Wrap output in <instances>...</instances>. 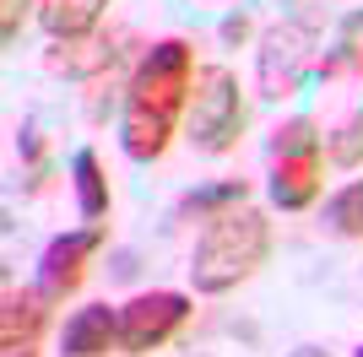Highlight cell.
I'll list each match as a JSON object with an SVG mask.
<instances>
[{
  "instance_id": "6da1fadb",
  "label": "cell",
  "mask_w": 363,
  "mask_h": 357,
  "mask_svg": "<svg viewBox=\"0 0 363 357\" xmlns=\"http://www.w3.org/2000/svg\"><path fill=\"white\" fill-rule=\"evenodd\" d=\"M190 92H196V55L184 38H163L141 55L120 114V147L130 163H157L168 152L179 114L190 108Z\"/></svg>"
},
{
  "instance_id": "7a4b0ae2",
  "label": "cell",
  "mask_w": 363,
  "mask_h": 357,
  "mask_svg": "<svg viewBox=\"0 0 363 357\" xmlns=\"http://www.w3.org/2000/svg\"><path fill=\"white\" fill-rule=\"evenodd\" d=\"M266 254H272V222H266V211H255V206L223 211L196 238L190 282H196V293H233L239 282H250L266 266Z\"/></svg>"
},
{
  "instance_id": "3957f363",
  "label": "cell",
  "mask_w": 363,
  "mask_h": 357,
  "mask_svg": "<svg viewBox=\"0 0 363 357\" xmlns=\"http://www.w3.org/2000/svg\"><path fill=\"white\" fill-rule=\"evenodd\" d=\"M320 130L315 119H288L272 135V200L282 211H303L320 195Z\"/></svg>"
},
{
  "instance_id": "277c9868",
  "label": "cell",
  "mask_w": 363,
  "mask_h": 357,
  "mask_svg": "<svg viewBox=\"0 0 363 357\" xmlns=\"http://www.w3.org/2000/svg\"><path fill=\"white\" fill-rule=\"evenodd\" d=\"M244 135V98L233 71L212 65V71L196 76V92H190V141L206 157H223V152L239 147Z\"/></svg>"
},
{
  "instance_id": "5b68a950",
  "label": "cell",
  "mask_w": 363,
  "mask_h": 357,
  "mask_svg": "<svg viewBox=\"0 0 363 357\" xmlns=\"http://www.w3.org/2000/svg\"><path fill=\"white\" fill-rule=\"evenodd\" d=\"M309 65H315V33L303 28V22H272V28L260 33L255 76H260L266 98H293L303 87Z\"/></svg>"
},
{
  "instance_id": "8992f818",
  "label": "cell",
  "mask_w": 363,
  "mask_h": 357,
  "mask_svg": "<svg viewBox=\"0 0 363 357\" xmlns=\"http://www.w3.org/2000/svg\"><path fill=\"white\" fill-rule=\"evenodd\" d=\"M184 319H190V298L184 293H141L120 309V346L130 357H141L152 346H163Z\"/></svg>"
},
{
  "instance_id": "52a82bcc",
  "label": "cell",
  "mask_w": 363,
  "mask_h": 357,
  "mask_svg": "<svg viewBox=\"0 0 363 357\" xmlns=\"http://www.w3.org/2000/svg\"><path fill=\"white\" fill-rule=\"evenodd\" d=\"M104 238H108L104 222H87V227H76V233L49 238L44 260H38V287H44L55 303H60V298H71L76 287H82V276H87V260L104 249Z\"/></svg>"
},
{
  "instance_id": "ba28073f",
  "label": "cell",
  "mask_w": 363,
  "mask_h": 357,
  "mask_svg": "<svg viewBox=\"0 0 363 357\" xmlns=\"http://www.w3.org/2000/svg\"><path fill=\"white\" fill-rule=\"evenodd\" d=\"M114 346H120V314L108 303H87L65 319V336H60L65 357H108Z\"/></svg>"
},
{
  "instance_id": "9c48e42d",
  "label": "cell",
  "mask_w": 363,
  "mask_h": 357,
  "mask_svg": "<svg viewBox=\"0 0 363 357\" xmlns=\"http://www.w3.org/2000/svg\"><path fill=\"white\" fill-rule=\"evenodd\" d=\"M49 303L55 298L44 287H22V293H6V309H0V346H33L49 325Z\"/></svg>"
},
{
  "instance_id": "30bf717a",
  "label": "cell",
  "mask_w": 363,
  "mask_h": 357,
  "mask_svg": "<svg viewBox=\"0 0 363 357\" xmlns=\"http://www.w3.org/2000/svg\"><path fill=\"white\" fill-rule=\"evenodd\" d=\"M108 0H38V22L55 44H76V38H92L98 22H104Z\"/></svg>"
},
{
  "instance_id": "8fae6325",
  "label": "cell",
  "mask_w": 363,
  "mask_h": 357,
  "mask_svg": "<svg viewBox=\"0 0 363 357\" xmlns=\"http://www.w3.org/2000/svg\"><path fill=\"white\" fill-rule=\"evenodd\" d=\"M244 200H250V178H217V184H201V190L179 195V217L190 222H212V217H223V211H239Z\"/></svg>"
},
{
  "instance_id": "7c38bea8",
  "label": "cell",
  "mask_w": 363,
  "mask_h": 357,
  "mask_svg": "<svg viewBox=\"0 0 363 357\" xmlns=\"http://www.w3.org/2000/svg\"><path fill=\"white\" fill-rule=\"evenodd\" d=\"M71 184H76V206H82L87 222L108 217V178H104V163H98V152H92V147H82L71 157Z\"/></svg>"
},
{
  "instance_id": "4fadbf2b",
  "label": "cell",
  "mask_w": 363,
  "mask_h": 357,
  "mask_svg": "<svg viewBox=\"0 0 363 357\" xmlns=\"http://www.w3.org/2000/svg\"><path fill=\"white\" fill-rule=\"evenodd\" d=\"M108 60H114V49H108V44H98V38H76V44H55V49H49V71L92 76V71H104Z\"/></svg>"
},
{
  "instance_id": "5bb4252c",
  "label": "cell",
  "mask_w": 363,
  "mask_h": 357,
  "mask_svg": "<svg viewBox=\"0 0 363 357\" xmlns=\"http://www.w3.org/2000/svg\"><path fill=\"white\" fill-rule=\"evenodd\" d=\"M325 227L342 238H363V178L342 184V190L325 200Z\"/></svg>"
},
{
  "instance_id": "9a60e30c",
  "label": "cell",
  "mask_w": 363,
  "mask_h": 357,
  "mask_svg": "<svg viewBox=\"0 0 363 357\" xmlns=\"http://www.w3.org/2000/svg\"><path fill=\"white\" fill-rule=\"evenodd\" d=\"M325 157H331L336 168H358L363 163V114H352L347 125L325 141Z\"/></svg>"
},
{
  "instance_id": "2e32d148",
  "label": "cell",
  "mask_w": 363,
  "mask_h": 357,
  "mask_svg": "<svg viewBox=\"0 0 363 357\" xmlns=\"http://www.w3.org/2000/svg\"><path fill=\"white\" fill-rule=\"evenodd\" d=\"M363 71V11H352L347 16V28H342V49H336L331 60H325V76L331 71Z\"/></svg>"
},
{
  "instance_id": "e0dca14e",
  "label": "cell",
  "mask_w": 363,
  "mask_h": 357,
  "mask_svg": "<svg viewBox=\"0 0 363 357\" xmlns=\"http://www.w3.org/2000/svg\"><path fill=\"white\" fill-rule=\"evenodd\" d=\"M22 22H28V0H6V22H0V38H6V44H16Z\"/></svg>"
},
{
  "instance_id": "ac0fdd59",
  "label": "cell",
  "mask_w": 363,
  "mask_h": 357,
  "mask_svg": "<svg viewBox=\"0 0 363 357\" xmlns=\"http://www.w3.org/2000/svg\"><path fill=\"white\" fill-rule=\"evenodd\" d=\"M244 33H250V22H244V16H233V22H223V38H228V44H239Z\"/></svg>"
},
{
  "instance_id": "d6986e66",
  "label": "cell",
  "mask_w": 363,
  "mask_h": 357,
  "mask_svg": "<svg viewBox=\"0 0 363 357\" xmlns=\"http://www.w3.org/2000/svg\"><path fill=\"white\" fill-rule=\"evenodd\" d=\"M6 357H38L33 346H6Z\"/></svg>"
},
{
  "instance_id": "ffe728a7",
  "label": "cell",
  "mask_w": 363,
  "mask_h": 357,
  "mask_svg": "<svg viewBox=\"0 0 363 357\" xmlns=\"http://www.w3.org/2000/svg\"><path fill=\"white\" fill-rule=\"evenodd\" d=\"M298 357H325V352H315V346H303V352H298Z\"/></svg>"
},
{
  "instance_id": "44dd1931",
  "label": "cell",
  "mask_w": 363,
  "mask_h": 357,
  "mask_svg": "<svg viewBox=\"0 0 363 357\" xmlns=\"http://www.w3.org/2000/svg\"><path fill=\"white\" fill-rule=\"evenodd\" d=\"M358 357H363V346H358Z\"/></svg>"
}]
</instances>
